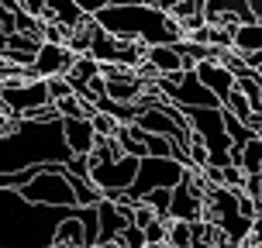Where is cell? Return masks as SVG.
Wrapping results in <instances>:
<instances>
[{
	"mask_svg": "<svg viewBox=\"0 0 262 248\" xmlns=\"http://www.w3.org/2000/svg\"><path fill=\"white\" fill-rule=\"evenodd\" d=\"M73 155L62 138L59 121H31L7 114L0 118V172H17L31 166H66Z\"/></svg>",
	"mask_w": 262,
	"mask_h": 248,
	"instance_id": "cell-1",
	"label": "cell"
},
{
	"mask_svg": "<svg viewBox=\"0 0 262 248\" xmlns=\"http://www.w3.org/2000/svg\"><path fill=\"white\" fill-rule=\"evenodd\" d=\"M76 207L28 204L17 190H0V248H49L55 245V228Z\"/></svg>",
	"mask_w": 262,
	"mask_h": 248,
	"instance_id": "cell-2",
	"label": "cell"
},
{
	"mask_svg": "<svg viewBox=\"0 0 262 248\" xmlns=\"http://www.w3.org/2000/svg\"><path fill=\"white\" fill-rule=\"evenodd\" d=\"M93 21L118 35V38H135L142 41L145 49L148 45H172V41H183V28L176 17L162 11H152L148 4H138V7H124V4H111L100 14H93Z\"/></svg>",
	"mask_w": 262,
	"mask_h": 248,
	"instance_id": "cell-3",
	"label": "cell"
},
{
	"mask_svg": "<svg viewBox=\"0 0 262 248\" xmlns=\"http://www.w3.org/2000/svg\"><path fill=\"white\" fill-rule=\"evenodd\" d=\"M190 166H180L176 159H159V155H145L138 159V172H135V179L124 193L111 196L114 204L121 200H142L145 193H152V190H172L176 183H183V176Z\"/></svg>",
	"mask_w": 262,
	"mask_h": 248,
	"instance_id": "cell-4",
	"label": "cell"
},
{
	"mask_svg": "<svg viewBox=\"0 0 262 248\" xmlns=\"http://www.w3.org/2000/svg\"><path fill=\"white\" fill-rule=\"evenodd\" d=\"M73 176L66 166H38L35 179H28L17 193L28 204H45V207H79L76 193H73Z\"/></svg>",
	"mask_w": 262,
	"mask_h": 248,
	"instance_id": "cell-5",
	"label": "cell"
},
{
	"mask_svg": "<svg viewBox=\"0 0 262 248\" xmlns=\"http://www.w3.org/2000/svg\"><path fill=\"white\" fill-rule=\"evenodd\" d=\"M0 104H4L7 114L28 118L31 110L52 104V100H49V83L38 79L31 69H28L21 79H7V83H0Z\"/></svg>",
	"mask_w": 262,
	"mask_h": 248,
	"instance_id": "cell-6",
	"label": "cell"
},
{
	"mask_svg": "<svg viewBox=\"0 0 262 248\" xmlns=\"http://www.w3.org/2000/svg\"><path fill=\"white\" fill-rule=\"evenodd\" d=\"M183 114H186L190 131L207 145V152H228V148H231V138H228V131H224L221 107H190Z\"/></svg>",
	"mask_w": 262,
	"mask_h": 248,
	"instance_id": "cell-7",
	"label": "cell"
},
{
	"mask_svg": "<svg viewBox=\"0 0 262 248\" xmlns=\"http://www.w3.org/2000/svg\"><path fill=\"white\" fill-rule=\"evenodd\" d=\"M138 172V159L135 155H121L118 162H93L90 166V183L100 186V193L111 200V196L124 193Z\"/></svg>",
	"mask_w": 262,
	"mask_h": 248,
	"instance_id": "cell-8",
	"label": "cell"
},
{
	"mask_svg": "<svg viewBox=\"0 0 262 248\" xmlns=\"http://www.w3.org/2000/svg\"><path fill=\"white\" fill-rule=\"evenodd\" d=\"M172 79H176V86L169 90L166 100H172L180 110H190V107H221V100L196 79V73H172Z\"/></svg>",
	"mask_w": 262,
	"mask_h": 248,
	"instance_id": "cell-9",
	"label": "cell"
},
{
	"mask_svg": "<svg viewBox=\"0 0 262 248\" xmlns=\"http://www.w3.org/2000/svg\"><path fill=\"white\" fill-rule=\"evenodd\" d=\"M73 59H76V52H69L66 45H59V41H41L38 55H35V62L28 65V69H31L38 79L66 76V73H69V65H73Z\"/></svg>",
	"mask_w": 262,
	"mask_h": 248,
	"instance_id": "cell-10",
	"label": "cell"
},
{
	"mask_svg": "<svg viewBox=\"0 0 262 248\" xmlns=\"http://www.w3.org/2000/svg\"><path fill=\"white\" fill-rule=\"evenodd\" d=\"M169 221H186V224L204 221V193H200V190H193V186L186 183V179L172 186Z\"/></svg>",
	"mask_w": 262,
	"mask_h": 248,
	"instance_id": "cell-11",
	"label": "cell"
},
{
	"mask_svg": "<svg viewBox=\"0 0 262 248\" xmlns=\"http://www.w3.org/2000/svg\"><path fill=\"white\" fill-rule=\"evenodd\" d=\"M193 73H196V79H200V83H204V86H207V90L214 93L217 100H221V104H224V97L235 90V73H231L224 62H214V59H207V62H196Z\"/></svg>",
	"mask_w": 262,
	"mask_h": 248,
	"instance_id": "cell-12",
	"label": "cell"
},
{
	"mask_svg": "<svg viewBox=\"0 0 262 248\" xmlns=\"http://www.w3.org/2000/svg\"><path fill=\"white\" fill-rule=\"evenodd\" d=\"M62 138L73 155H90L97 145V131H93L90 118H62Z\"/></svg>",
	"mask_w": 262,
	"mask_h": 248,
	"instance_id": "cell-13",
	"label": "cell"
},
{
	"mask_svg": "<svg viewBox=\"0 0 262 248\" xmlns=\"http://www.w3.org/2000/svg\"><path fill=\"white\" fill-rule=\"evenodd\" d=\"M41 4H45V17H41V21H59V25L69 28V31L86 28L93 21V17H86V14L79 11L76 0H41Z\"/></svg>",
	"mask_w": 262,
	"mask_h": 248,
	"instance_id": "cell-14",
	"label": "cell"
},
{
	"mask_svg": "<svg viewBox=\"0 0 262 248\" xmlns=\"http://www.w3.org/2000/svg\"><path fill=\"white\" fill-rule=\"evenodd\" d=\"M38 49H41V38H35V35H21V31H11V35H7V45H4V59L14 62V65H21V69H28V65L35 62Z\"/></svg>",
	"mask_w": 262,
	"mask_h": 248,
	"instance_id": "cell-15",
	"label": "cell"
},
{
	"mask_svg": "<svg viewBox=\"0 0 262 248\" xmlns=\"http://www.w3.org/2000/svg\"><path fill=\"white\" fill-rule=\"evenodd\" d=\"M145 62L156 69V76L183 73V55L176 52L172 45H148V49H145Z\"/></svg>",
	"mask_w": 262,
	"mask_h": 248,
	"instance_id": "cell-16",
	"label": "cell"
},
{
	"mask_svg": "<svg viewBox=\"0 0 262 248\" xmlns=\"http://www.w3.org/2000/svg\"><path fill=\"white\" fill-rule=\"evenodd\" d=\"M228 155H231V166H242L245 176H255V172H262V138L252 134L245 145H231Z\"/></svg>",
	"mask_w": 262,
	"mask_h": 248,
	"instance_id": "cell-17",
	"label": "cell"
},
{
	"mask_svg": "<svg viewBox=\"0 0 262 248\" xmlns=\"http://www.w3.org/2000/svg\"><path fill=\"white\" fill-rule=\"evenodd\" d=\"M97 224H100V241H118V235L128 228V221L121 217V210L114 200H100L97 204Z\"/></svg>",
	"mask_w": 262,
	"mask_h": 248,
	"instance_id": "cell-18",
	"label": "cell"
},
{
	"mask_svg": "<svg viewBox=\"0 0 262 248\" xmlns=\"http://www.w3.org/2000/svg\"><path fill=\"white\" fill-rule=\"evenodd\" d=\"M231 49L238 55H252L262 49V21H252V25H238L235 28V41H231Z\"/></svg>",
	"mask_w": 262,
	"mask_h": 248,
	"instance_id": "cell-19",
	"label": "cell"
},
{
	"mask_svg": "<svg viewBox=\"0 0 262 248\" xmlns=\"http://www.w3.org/2000/svg\"><path fill=\"white\" fill-rule=\"evenodd\" d=\"M69 183H73V193H76V204H79V207H97V204L104 200L100 186H93L90 179H79V176H73Z\"/></svg>",
	"mask_w": 262,
	"mask_h": 248,
	"instance_id": "cell-20",
	"label": "cell"
},
{
	"mask_svg": "<svg viewBox=\"0 0 262 248\" xmlns=\"http://www.w3.org/2000/svg\"><path fill=\"white\" fill-rule=\"evenodd\" d=\"M121 155L124 152H121L118 138H97V145H93V152H90V166L93 162H118Z\"/></svg>",
	"mask_w": 262,
	"mask_h": 248,
	"instance_id": "cell-21",
	"label": "cell"
},
{
	"mask_svg": "<svg viewBox=\"0 0 262 248\" xmlns=\"http://www.w3.org/2000/svg\"><path fill=\"white\" fill-rule=\"evenodd\" d=\"M169 248H193V224L186 221H169V238H166Z\"/></svg>",
	"mask_w": 262,
	"mask_h": 248,
	"instance_id": "cell-22",
	"label": "cell"
},
{
	"mask_svg": "<svg viewBox=\"0 0 262 248\" xmlns=\"http://www.w3.org/2000/svg\"><path fill=\"white\" fill-rule=\"evenodd\" d=\"M148 207L156 210V217L159 221H169V204H172V190H152V193H145L142 196Z\"/></svg>",
	"mask_w": 262,
	"mask_h": 248,
	"instance_id": "cell-23",
	"label": "cell"
},
{
	"mask_svg": "<svg viewBox=\"0 0 262 248\" xmlns=\"http://www.w3.org/2000/svg\"><path fill=\"white\" fill-rule=\"evenodd\" d=\"M221 107H224V110H231V114H235V118H242V121H249V114H252L249 97L238 90V86H235L231 93H228V97H224V104H221Z\"/></svg>",
	"mask_w": 262,
	"mask_h": 248,
	"instance_id": "cell-24",
	"label": "cell"
},
{
	"mask_svg": "<svg viewBox=\"0 0 262 248\" xmlns=\"http://www.w3.org/2000/svg\"><path fill=\"white\" fill-rule=\"evenodd\" d=\"M55 110H59V118H86L83 114V97H62V100H55Z\"/></svg>",
	"mask_w": 262,
	"mask_h": 248,
	"instance_id": "cell-25",
	"label": "cell"
},
{
	"mask_svg": "<svg viewBox=\"0 0 262 248\" xmlns=\"http://www.w3.org/2000/svg\"><path fill=\"white\" fill-rule=\"evenodd\" d=\"M118 245H121V248H145V245H148V241H145V228H135V224H128V228L118 235Z\"/></svg>",
	"mask_w": 262,
	"mask_h": 248,
	"instance_id": "cell-26",
	"label": "cell"
},
{
	"mask_svg": "<svg viewBox=\"0 0 262 248\" xmlns=\"http://www.w3.org/2000/svg\"><path fill=\"white\" fill-rule=\"evenodd\" d=\"M90 124H93V131H97V138H114V131L121 128V124L111 118V114H100V110L90 118Z\"/></svg>",
	"mask_w": 262,
	"mask_h": 248,
	"instance_id": "cell-27",
	"label": "cell"
},
{
	"mask_svg": "<svg viewBox=\"0 0 262 248\" xmlns=\"http://www.w3.org/2000/svg\"><path fill=\"white\" fill-rule=\"evenodd\" d=\"M45 83H49V100H52V104L62 100V97H73V83L66 76H49Z\"/></svg>",
	"mask_w": 262,
	"mask_h": 248,
	"instance_id": "cell-28",
	"label": "cell"
},
{
	"mask_svg": "<svg viewBox=\"0 0 262 248\" xmlns=\"http://www.w3.org/2000/svg\"><path fill=\"white\" fill-rule=\"evenodd\" d=\"M166 238H169V221H152L148 228H145V241L148 245H166Z\"/></svg>",
	"mask_w": 262,
	"mask_h": 248,
	"instance_id": "cell-29",
	"label": "cell"
},
{
	"mask_svg": "<svg viewBox=\"0 0 262 248\" xmlns=\"http://www.w3.org/2000/svg\"><path fill=\"white\" fill-rule=\"evenodd\" d=\"M66 169H69V176L90 179V155H69L66 159Z\"/></svg>",
	"mask_w": 262,
	"mask_h": 248,
	"instance_id": "cell-30",
	"label": "cell"
},
{
	"mask_svg": "<svg viewBox=\"0 0 262 248\" xmlns=\"http://www.w3.org/2000/svg\"><path fill=\"white\" fill-rule=\"evenodd\" d=\"M152 221H156V210L148 207L145 200H135V214H131V224H135V228H148Z\"/></svg>",
	"mask_w": 262,
	"mask_h": 248,
	"instance_id": "cell-31",
	"label": "cell"
},
{
	"mask_svg": "<svg viewBox=\"0 0 262 248\" xmlns=\"http://www.w3.org/2000/svg\"><path fill=\"white\" fill-rule=\"evenodd\" d=\"M221 179H224L228 190H245V172H242V166H224Z\"/></svg>",
	"mask_w": 262,
	"mask_h": 248,
	"instance_id": "cell-32",
	"label": "cell"
},
{
	"mask_svg": "<svg viewBox=\"0 0 262 248\" xmlns=\"http://www.w3.org/2000/svg\"><path fill=\"white\" fill-rule=\"evenodd\" d=\"M79 11L86 14V17H93V14H100L104 7H111V4H118V0H76Z\"/></svg>",
	"mask_w": 262,
	"mask_h": 248,
	"instance_id": "cell-33",
	"label": "cell"
},
{
	"mask_svg": "<svg viewBox=\"0 0 262 248\" xmlns=\"http://www.w3.org/2000/svg\"><path fill=\"white\" fill-rule=\"evenodd\" d=\"M245 193H249L252 200H262V172H255V176H245Z\"/></svg>",
	"mask_w": 262,
	"mask_h": 248,
	"instance_id": "cell-34",
	"label": "cell"
},
{
	"mask_svg": "<svg viewBox=\"0 0 262 248\" xmlns=\"http://www.w3.org/2000/svg\"><path fill=\"white\" fill-rule=\"evenodd\" d=\"M245 128H249L255 138H262V110H252L249 121H245Z\"/></svg>",
	"mask_w": 262,
	"mask_h": 248,
	"instance_id": "cell-35",
	"label": "cell"
},
{
	"mask_svg": "<svg viewBox=\"0 0 262 248\" xmlns=\"http://www.w3.org/2000/svg\"><path fill=\"white\" fill-rule=\"evenodd\" d=\"M249 241H252V245H259V241H262V214H259V217H252V235H249Z\"/></svg>",
	"mask_w": 262,
	"mask_h": 248,
	"instance_id": "cell-36",
	"label": "cell"
},
{
	"mask_svg": "<svg viewBox=\"0 0 262 248\" xmlns=\"http://www.w3.org/2000/svg\"><path fill=\"white\" fill-rule=\"evenodd\" d=\"M172 4H176V0H148V7H152V11H162V14H169Z\"/></svg>",
	"mask_w": 262,
	"mask_h": 248,
	"instance_id": "cell-37",
	"label": "cell"
},
{
	"mask_svg": "<svg viewBox=\"0 0 262 248\" xmlns=\"http://www.w3.org/2000/svg\"><path fill=\"white\" fill-rule=\"evenodd\" d=\"M245 62H249L255 73H262V49H259V52H252V55H245Z\"/></svg>",
	"mask_w": 262,
	"mask_h": 248,
	"instance_id": "cell-38",
	"label": "cell"
},
{
	"mask_svg": "<svg viewBox=\"0 0 262 248\" xmlns=\"http://www.w3.org/2000/svg\"><path fill=\"white\" fill-rule=\"evenodd\" d=\"M7 35H11V31H7V25H0V52H4V45H7Z\"/></svg>",
	"mask_w": 262,
	"mask_h": 248,
	"instance_id": "cell-39",
	"label": "cell"
},
{
	"mask_svg": "<svg viewBox=\"0 0 262 248\" xmlns=\"http://www.w3.org/2000/svg\"><path fill=\"white\" fill-rule=\"evenodd\" d=\"M90 248H121L118 241H97V245H90Z\"/></svg>",
	"mask_w": 262,
	"mask_h": 248,
	"instance_id": "cell-40",
	"label": "cell"
},
{
	"mask_svg": "<svg viewBox=\"0 0 262 248\" xmlns=\"http://www.w3.org/2000/svg\"><path fill=\"white\" fill-rule=\"evenodd\" d=\"M118 4H124V7H138V4H148V0H118Z\"/></svg>",
	"mask_w": 262,
	"mask_h": 248,
	"instance_id": "cell-41",
	"label": "cell"
},
{
	"mask_svg": "<svg viewBox=\"0 0 262 248\" xmlns=\"http://www.w3.org/2000/svg\"><path fill=\"white\" fill-rule=\"evenodd\" d=\"M255 110H262V93H259V104H255Z\"/></svg>",
	"mask_w": 262,
	"mask_h": 248,
	"instance_id": "cell-42",
	"label": "cell"
},
{
	"mask_svg": "<svg viewBox=\"0 0 262 248\" xmlns=\"http://www.w3.org/2000/svg\"><path fill=\"white\" fill-rule=\"evenodd\" d=\"M145 248H169V245H145Z\"/></svg>",
	"mask_w": 262,
	"mask_h": 248,
	"instance_id": "cell-43",
	"label": "cell"
},
{
	"mask_svg": "<svg viewBox=\"0 0 262 248\" xmlns=\"http://www.w3.org/2000/svg\"><path fill=\"white\" fill-rule=\"evenodd\" d=\"M4 62H7V59H4V52H0V65H4Z\"/></svg>",
	"mask_w": 262,
	"mask_h": 248,
	"instance_id": "cell-44",
	"label": "cell"
},
{
	"mask_svg": "<svg viewBox=\"0 0 262 248\" xmlns=\"http://www.w3.org/2000/svg\"><path fill=\"white\" fill-rule=\"evenodd\" d=\"M255 248H262V241H259V245H255Z\"/></svg>",
	"mask_w": 262,
	"mask_h": 248,
	"instance_id": "cell-45",
	"label": "cell"
},
{
	"mask_svg": "<svg viewBox=\"0 0 262 248\" xmlns=\"http://www.w3.org/2000/svg\"><path fill=\"white\" fill-rule=\"evenodd\" d=\"M259 21H262V17H259Z\"/></svg>",
	"mask_w": 262,
	"mask_h": 248,
	"instance_id": "cell-46",
	"label": "cell"
}]
</instances>
